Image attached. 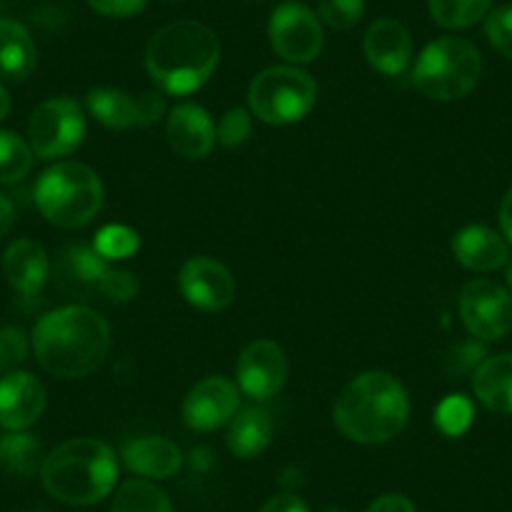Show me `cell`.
<instances>
[{"mask_svg":"<svg viewBox=\"0 0 512 512\" xmlns=\"http://www.w3.org/2000/svg\"><path fill=\"white\" fill-rule=\"evenodd\" d=\"M98 294H103L108 302L116 304L131 302V299H136V294H139V279H136L134 274L121 272V269H108V272L103 274L101 284H98Z\"/></svg>","mask_w":512,"mask_h":512,"instance_id":"34","label":"cell"},{"mask_svg":"<svg viewBox=\"0 0 512 512\" xmlns=\"http://www.w3.org/2000/svg\"><path fill=\"white\" fill-rule=\"evenodd\" d=\"M319 512H347V510H342V507H334V505H329V507H322V510Z\"/></svg>","mask_w":512,"mask_h":512,"instance_id":"44","label":"cell"},{"mask_svg":"<svg viewBox=\"0 0 512 512\" xmlns=\"http://www.w3.org/2000/svg\"><path fill=\"white\" fill-rule=\"evenodd\" d=\"M141 239L134 229H128L123 224H108L96 234L93 249L103 256V259H128L139 251Z\"/></svg>","mask_w":512,"mask_h":512,"instance_id":"29","label":"cell"},{"mask_svg":"<svg viewBox=\"0 0 512 512\" xmlns=\"http://www.w3.org/2000/svg\"><path fill=\"white\" fill-rule=\"evenodd\" d=\"M251 136V113L246 108H229L216 126V141L226 149H239Z\"/></svg>","mask_w":512,"mask_h":512,"instance_id":"31","label":"cell"},{"mask_svg":"<svg viewBox=\"0 0 512 512\" xmlns=\"http://www.w3.org/2000/svg\"><path fill=\"white\" fill-rule=\"evenodd\" d=\"M46 410V387L31 372L3 374L0 377V427L23 432L41 420Z\"/></svg>","mask_w":512,"mask_h":512,"instance_id":"14","label":"cell"},{"mask_svg":"<svg viewBox=\"0 0 512 512\" xmlns=\"http://www.w3.org/2000/svg\"><path fill=\"white\" fill-rule=\"evenodd\" d=\"M219 38L199 21H174L146 46V71L171 96H186L204 86L219 66Z\"/></svg>","mask_w":512,"mask_h":512,"instance_id":"3","label":"cell"},{"mask_svg":"<svg viewBox=\"0 0 512 512\" xmlns=\"http://www.w3.org/2000/svg\"><path fill=\"white\" fill-rule=\"evenodd\" d=\"M123 465L149 480H169L184 465V452L166 437H134L121 447Z\"/></svg>","mask_w":512,"mask_h":512,"instance_id":"18","label":"cell"},{"mask_svg":"<svg viewBox=\"0 0 512 512\" xmlns=\"http://www.w3.org/2000/svg\"><path fill=\"white\" fill-rule=\"evenodd\" d=\"M86 3L106 18H131L139 16L149 0H86Z\"/></svg>","mask_w":512,"mask_h":512,"instance_id":"37","label":"cell"},{"mask_svg":"<svg viewBox=\"0 0 512 512\" xmlns=\"http://www.w3.org/2000/svg\"><path fill=\"white\" fill-rule=\"evenodd\" d=\"M485 36L497 53L512 61V6H500L487 13Z\"/></svg>","mask_w":512,"mask_h":512,"instance_id":"33","label":"cell"},{"mask_svg":"<svg viewBox=\"0 0 512 512\" xmlns=\"http://www.w3.org/2000/svg\"><path fill=\"white\" fill-rule=\"evenodd\" d=\"M86 139V116L68 96L43 101L28 121V144L43 161L71 156Z\"/></svg>","mask_w":512,"mask_h":512,"instance_id":"8","label":"cell"},{"mask_svg":"<svg viewBox=\"0 0 512 512\" xmlns=\"http://www.w3.org/2000/svg\"><path fill=\"white\" fill-rule=\"evenodd\" d=\"M272 432V415L264 407H246L239 415L231 417L226 445H229L231 455H236L239 460H251L267 450L272 442Z\"/></svg>","mask_w":512,"mask_h":512,"instance_id":"23","label":"cell"},{"mask_svg":"<svg viewBox=\"0 0 512 512\" xmlns=\"http://www.w3.org/2000/svg\"><path fill=\"white\" fill-rule=\"evenodd\" d=\"M472 407L470 402H465L462 397H452L450 402H445L440 410V425L442 430L450 432V435H460L467 425H470Z\"/></svg>","mask_w":512,"mask_h":512,"instance_id":"35","label":"cell"},{"mask_svg":"<svg viewBox=\"0 0 512 512\" xmlns=\"http://www.w3.org/2000/svg\"><path fill=\"white\" fill-rule=\"evenodd\" d=\"M452 254L462 267L480 274L497 272L510 259L505 236L485 224H472L457 231L452 239Z\"/></svg>","mask_w":512,"mask_h":512,"instance_id":"17","label":"cell"},{"mask_svg":"<svg viewBox=\"0 0 512 512\" xmlns=\"http://www.w3.org/2000/svg\"><path fill=\"white\" fill-rule=\"evenodd\" d=\"M269 43L277 56L294 66L312 63L324 46L322 23L302 3H282L269 18Z\"/></svg>","mask_w":512,"mask_h":512,"instance_id":"10","label":"cell"},{"mask_svg":"<svg viewBox=\"0 0 512 512\" xmlns=\"http://www.w3.org/2000/svg\"><path fill=\"white\" fill-rule=\"evenodd\" d=\"M111 512H174V507L166 492L154 482L128 480L116 490Z\"/></svg>","mask_w":512,"mask_h":512,"instance_id":"26","label":"cell"},{"mask_svg":"<svg viewBox=\"0 0 512 512\" xmlns=\"http://www.w3.org/2000/svg\"><path fill=\"white\" fill-rule=\"evenodd\" d=\"M179 289L186 302L201 312H221L236 297L234 274L211 256H194L181 267Z\"/></svg>","mask_w":512,"mask_h":512,"instance_id":"13","label":"cell"},{"mask_svg":"<svg viewBox=\"0 0 512 512\" xmlns=\"http://www.w3.org/2000/svg\"><path fill=\"white\" fill-rule=\"evenodd\" d=\"M106 272V259L88 244H68L56 259L58 287L68 294L86 292V289L98 292V284Z\"/></svg>","mask_w":512,"mask_h":512,"instance_id":"20","label":"cell"},{"mask_svg":"<svg viewBox=\"0 0 512 512\" xmlns=\"http://www.w3.org/2000/svg\"><path fill=\"white\" fill-rule=\"evenodd\" d=\"M11 96H8V91L3 86H0V121H6L8 113H11Z\"/></svg>","mask_w":512,"mask_h":512,"instance_id":"42","label":"cell"},{"mask_svg":"<svg viewBox=\"0 0 512 512\" xmlns=\"http://www.w3.org/2000/svg\"><path fill=\"white\" fill-rule=\"evenodd\" d=\"M38 66V51L26 26L0 18V78L26 81Z\"/></svg>","mask_w":512,"mask_h":512,"instance_id":"22","label":"cell"},{"mask_svg":"<svg viewBox=\"0 0 512 512\" xmlns=\"http://www.w3.org/2000/svg\"><path fill=\"white\" fill-rule=\"evenodd\" d=\"M36 206L58 229H81L103 206V184L96 171L78 161L51 166L36 181Z\"/></svg>","mask_w":512,"mask_h":512,"instance_id":"5","label":"cell"},{"mask_svg":"<svg viewBox=\"0 0 512 512\" xmlns=\"http://www.w3.org/2000/svg\"><path fill=\"white\" fill-rule=\"evenodd\" d=\"M482 76V56L467 38L445 36L427 43L412 68V83L432 101H460L475 91Z\"/></svg>","mask_w":512,"mask_h":512,"instance_id":"6","label":"cell"},{"mask_svg":"<svg viewBox=\"0 0 512 512\" xmlns=\"http://www.w3.org/2000/svg\"><path fill=\"white\" fill-rule=\"evenodd\" d=\"M28 359V334L21 327H0V374H11Z\"/></svg>","mask_w":512,"mask_h":512,"instance_id":"32","label":"cell"},{"mask_svg":"<svg viewBox=\"0 0 512 512\" xmlns=\"http://www.w3.org/2000/svg\"><path fill=\"white\" fill-rule=\"evenodd\" d=\"M317 103V81L297 66H272L249 86V108L269 126L302 121Z\"/></svg>","mask_w":512,"mask_h":512,"instance_id":"7","label":"cell"},{"mask_svg":"<svg viewBox=\"0 0 512 512\" xmlns=\"http://www.w3.org/2000/svg\"><path fill=\"white\" fill-rule=\"evenodd\" d=\"M364 56L374 71L402 76L412 61V38L395 18H379L364 36Z\"/></svg>","mask_w":512,"mask_h":512,"instance_id":"16","label":"cell"},{"mask_svg":"<svg viewBox=\"0 0 512 512\" xmlns=\"http://www.w3.org/2000/svg\"><path fill=\"white\" fill-rule=\"evenodd\" d=\"M41 442L28 432H8L0 437V467L13 475L31 477L41 470Z\"/></svg>","mask_w":512,"mask_h":512,"instance_id":"25","label":"cell"},{"mask_svg":"<svg viewBox=\"0 0 512 512\" xmlns=\"http://www.w3.org/2000/svg\"><path fill=\"white\" fill-rule=\"evenodd\" d=\"M367 512H417L415 505H412L410 497L397 495V492H390V495H382L367 507Z\"/></svg>","mask_w":512,"mask_h":512,"instance_id":"38","label":"cell"},{"mask_svg":"<svg viewBox=\"0 0 512 512\" xmlns=\"http://www.w3.org/2000/svg\"><path fill=\"white\" fill-rule=\"evenodd\" d=\"M13 226H16V206H13L8 196L0 194V239L11 234Z\"/></svg>","mask_w":512,"mask_h":512,"instance_id":"41","label":"cell"},{"mask_svg":"<svg viewBox=\"0 0 512 512\" xmlns=\"http://www.w3.org/2000/svg\"><path fill=\"white\" fill-rule=\"evenodd\" d=\"M31 144L13 131H0V184H16L33 169Z\"/></svg>","mask_w":512,"mask_h":512,"instance_id":"28","label":"cell"},{"mask_svg":"<svg viewBox=\"0 0 512 512\" xmlns=\"http://www.w3.org/2000/svg\"><path fill=\"white\" fill-rule=\"evenodd\" d=\"M505 282H507V292L512 294V256L507 259V264H505Z\"/></svg>","mask_w":512,"mask_h":512,"instance_id":"43","label":"cell"},{"mask_svg":"<svg viewBox=\"0 0 512 512\" xmlns=\"http://www.w3.org/2000/svg\"><path fill=\"white\" fill-rule=\"evenodd\" d=\"M164 113H166L164 91H146L136 98V121H139V126L159 123Z\"/></svg>","mask_w":512,"mask_h":512,"instance_id":"36","label":"cell"},{"mask_svg":"<svg viewBox=\"0 0 512 512\" xmlns=\"http://www.w3.org/2000/svg\"><path fill=\"white\" fill-rule=\"evenodd\" d=\"M38 364L58 379H83L96 372L111 349V327L91 307L71 304L43 314L31 334Z\"/></svg>","mask_w":512,"mask_h":512,"instance_id":"1","label":"cell"},{"mask_svg":"<svg viewBox=\"0 0 512 512\" xmlns=\"http://www.w3.org/2000/svg\"><path fill=\"white\" fill-rule=\"evenodd\" d=\"M3 274L18 294L33 297L51 277V259L38 241L16 239L3 251Z\"/></svg>","mask_w":512,"mask_h":512,"instance_id":"19","label":"cell"},{"mask_svg":"<svg viewBox=\"0 0 512 512\" xmlns=\"http://www.w3.org/2000/svg\"><path fill=\"white\" fill-rule=\"evenodd\" d=\"M289 362L284 349L272 339H254L241 349L236 359V382L239 390L254 402H267L284 387Z\"/></svg>","mask_w":512,"mask_h":512,"instance_id":"11","label":"cell"},{"mask_svg":"<svg viewBox=\"0 0 512 512\" xmlns=\"http://www.w3.org/2000/svg\"><path fill=\"white\" fill-rule=\"evenodd\" d=\"M259 512H309L307 502L297 495H274Z\"/></svg>","mask_w":512,"mask_h":512,"instance_id":"39","label":"cell"},{"mask_svg":"<svg viewBox=\"0 0 512 512\" xmlns=\"http://www.w3.org/2000/svg\"><path fill=\"white\" fill-rule=\"evenodd\" d=\"M472 392L490 412L512 415V352L482 359L472 374Z\"/></svg>","mask_w":512,"mask_h":512,"instance_id":"21","label":"cell"},{"mask_svg":"<svg viewBox=\"0 0 512 512\" xmlns=\"http://www.w3.org/2000/svg\"><path fill=\"white\" fill-rule=\"evenodd\" d=\"M497 219H500L502 236L512 244V189L505 191L500 201V211H497Z\"/></svg>","mask_w":512,"mask_h":512,"instance_id":"40","label":"cell"},{"mask_svg":"<svg viewBox=\"0 0 512 512\" xmlns=\"http://www.w3.org/2000/svg\"><path fill=\"white\" fill-rule=\"evenodd\" d=\"M430 3V16L435 18L437 26L450 28V31H462L490 13L492 0H427Z\"/></svg>","mask_w":512,"mask_h":512,"instance_id":"27","label":"cell"},{"mask_svg":"<svg viewBox=\"0 0 512 512\" xmlns=\"http://www.w3.org/2000/svg\"><path fill=\"white\" fill-rule=\"evenodd\" d=\"M236 410H239V387L231 379L214 374L191 387L184 407H181V415L191 430L211 432L229 425Z\"/></svg>","mask_w":512,"mask_h":512,"instance_id":"12","label":"cell"},{"mask_svg":"<svg viewBox=\"0 0 512 512\" xmlns=\"http://www.w3.org/2000/svg\"><path fill=\"white\" fill-rule=\"evenodd\" d=\"M460 317L472 337L497 342L512 332V294L492 279H472L460 292Z\"/></svg>","mask_w":512,"mask_h":512,"instance_id":"9","label":"cell"},{"mask_svg":"<svg viewBox=\"0 0 512 512\" xmlns=\"http://www.w3.org/2000/svg\"><path fill=\"white\" fill-rule=\"evenodd\" d=\"M166 141L181 159H206L216 144V126L209 111L196 103H179L171 108L166 118Z\"/></svg>","mask_w":512,"mask_h":512,"instance_id":"15","label":"cell"},{"mask_svg":"<svg viewBox=\"0 0 512 512\" xmlns=\"http://www.w3.org/2000/svg\"><path fill=\"white\" fill-rule=\"evenodd\" d=\"M118 462L111 447L96 437H73L43 457V487L66 505H93L111 495Z\"/></svg>","mask_w":512,"mask_h":512,"instance_id":"4","label":"cell"},{"mask_svg":"<svg viewBox=\"0 0 512 512\" xmlns=\"http://www.w3.org/2000/svg\"><path fill=\"white\" fill-rule=\"evenodd\" d=\"M88 111L101 126L111 131H126L139 126L136 121V101L121 88H91L86 96Z\"/></svg>","mask_w":512,"mask_h":512,"instance_id":"24","label":"cell"},{"mask_svg":"<svg viewBox=\"0 0 512 512\" xmlns=\"http://www.w3.org/2000/svg\"><path fill=\"white\" fill-rule=\"evenodd\" d=\"M364 16V0H319V18L334 31H349Z\"/></svg>","mask_w":512,"mask_h":512,"instance_id":"30","label":"cell"},{"mask_svg":"<svg viewBox=\"0 0 512 512\" xmlns=\"http://www.w3.org/2000/svg\"><path fill=\"white\" fill-rule=\"evenodd\" d=\"M332 420L347 440L359 445L390 442L410 420V397L390 372H364L339 392Z\"/></svg>","mask_w":512,"mask_h":512,"instance_id":"2","label":"cell"}]
</instances>
